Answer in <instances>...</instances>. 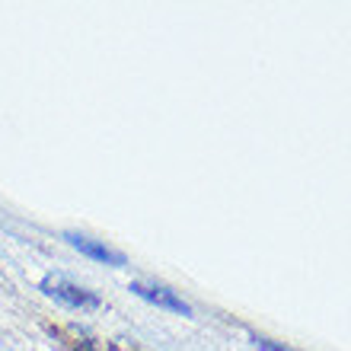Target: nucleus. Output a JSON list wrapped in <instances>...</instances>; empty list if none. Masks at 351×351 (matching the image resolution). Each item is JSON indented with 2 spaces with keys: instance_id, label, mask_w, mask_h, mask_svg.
Returning <instances> with one entry per match:
<instances>
[{
  "instance_id": "f257e3e1",
  "label": "nucleus",
  "mask_w": 351,
  "mask_h": 351,
  "mask_svg": "<svg viewBox=\"0 0 351 351\" xmlns=\"http://www.w3.org/2000/svg\"><path fill=\"white\" fill-rule=\"evenodd\" d=\"M42 291L48 297H55L58 304L71 306V310H96L99 306V297L86 291V287L74 285V281H67V278H58V275H48L42 281Z\"/></svg>"
},
{
  "instance_id": "f03ea898",
  "label": "nucleus",
  "mask_w": 351,
  "mask_h": 351,
  "mask_svg": "<svg viewBox=\"0 0 351 351\" xmlns=\"http://www.w3.org/2000/svg\"><path fill=\"white\" fill-rule=\"evenodd\" d=\"M131 294H138L141 300H147L154 306H163L169 313H182V316H192V306L185 304L182 297L169 291L163 285H144V281H131Z\"/></svg>"
},
{
  "instance_id": "7ed1b4c3",
  "label": "nucleus",
  "mask_w": 351,
  "mask_h": 351,
  "mask_svg": "<svg viewBox=\"0 0 351 351\" xmlns=\"http://www.w3.org/2000/svg\"><path fill=\"white\" fill-rule=\"evenodd\" d=\"M67 243H71L77 252H84V256H90V259H96V262H106V265H112V268H121V265H125V256H121V252L109 250V246H102V243L90 240V237L67 233Z\"/></svg>"
},
{
  "instance_id": "20e7f679",
  "label": "nucleus",
  "mask_w": 351,
  "mask_h": 351,
  "mask_svg": "<svg viewBox=\"0 0 351 351\" xmlns=\"http://www.w3.org/2000/svg\"><path fill=\"white\" fill-rule=\"evenodd\" d=\"M252 342H256V348H259V351H291V348H285V345L271 342V339H262V335H256Z\"/></svg>"
},
{
  "instance_id": "39448f33",
  "label": "nucleus",
  "mask_w": 351,
  "mask_h": 351,
  "mask_svg": "<svg viewBox=\"0 0 351 351\" xmlns=\"http://www.w3.org/2000/svg\"><path fill=\"white\" fill-rule=\"evenodd\" d=\"M74 351H96V348H93L90 339H84V342H77V348H74Z\"/></svg>"
}]
</instances>
